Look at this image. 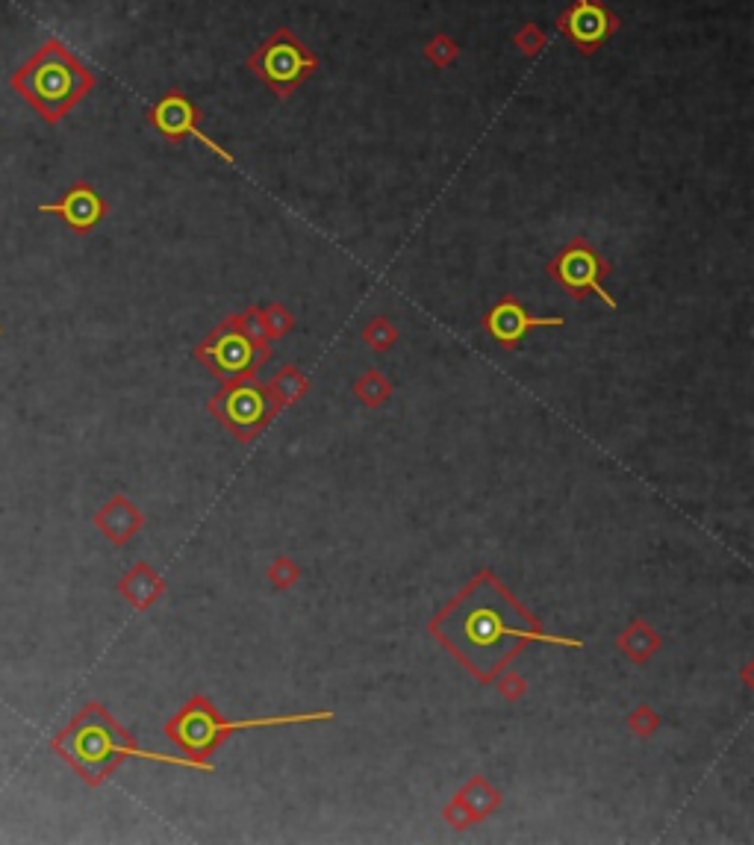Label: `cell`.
I'll use <instances>...</instances> for the list:
<instances>
[{
  "label": "cell",
  "instance_id": "6",
  "mask_svg": "<svg viewBox=\"0 0 754 845\" xmlns=\"http://www.w3.org/2000/svg\"><path fill=\"white\" fill-rule=\"evenodd\" d=\"M248 71L269 86L274 98L286 101L319 71V56L295 36V30L277 27L266 42L251 51Z\"/></svg>",
  "mask_w": 754,
  "mask_h": 845
},
{
  "label": "cell",
  "instance_id": "4",
  "mask_svg": "<svg viewBox=\"0 0 754 845\" xmlns=\"http://www.w3.org/2000/svg\"><path fill=\"white\" fill-rule=\"evenodd\" d=\"M15 83L48 121H59L92 92L95 77L77 56H71L59 42H51L24 65Z\"/></svg>",
  "mask_w": 754,
  "mask_h": 845
},
{
  "label": "cell",
  "instance_id": "3",
  "mask_svg": "<svg viewBox=\"0 0 754 845\" xmlns=\"http://www.w3.org/2000/svg\"><path fill=\"white\" fill-rule=\"evenodd\" d=\"M333 719L330 710H307V713H286V716H257V719H236L227 722L218 716V707L207 695H192L168 722L165 737L180 745L195 760H210V754L221 748L230 734L251 731V728H283V725H307Z\"/></svg>",
  "mask_w": 754,
  "mask_h": 845
},
{
  "label": "cell",
  "instance_id": "19",
  "mask_svg": "<svg viewBox=\"0 0 754 845\" xmlns=\"http://www.w3.org/2000/svg\"><path fill=\"white\" fill-rule=\"evenodd\" d=\"M395 339H398V327L386 316L372 318V321L363 327V342H366L372 351H377V354L389 351V348L395 345Z\"/></svg>",
  "mask_w": 754,
  "mask_h": 845
},
{
  "label": "cell",
  "instance_id": "13",
  "mask_svg": "<svg viewBox=\"0 0 754 845\" xmlns=\"http://www.w3.org/2000/svg\"><path fill=\"white\" fill-rule=\"evenodd\" d=\"M95 525L101 528V533L107 536L109 542L124 545L130 536H136L139 530L145 528V516H142V510H139L130 498L112 495L107 504L98 510Z\"/></svg>",
  "mask_w": 754,
  "mask_h": 845
},
{
  "label": "cell",
  "instance_id": "17",
  "mask_svg": "<svg viewBox=\"0 0 754 845\" xmlns=\"http://www.w3.org/2000/svg\"><path fill=\"white\" fill-rule=\"evenodd\" d=\"M269 389L271 395H274V401H277V407L286 410V407L298 404L310 392V380H307V374L298 366H283V369H277L271 374Z\"/></svg>",
  "mask_w": 754,
  "mask_h": 845
},
{
  "label": "cell",
  "instance_id": "5",
  "mask_svg": "<svg viewBox=\"0 0 754 845\" xmlns=\"http://www.w3.org/2000/svg\"><path fill=\"white\" fill-rule=\"evenodd\" d=\"M207 410L242 445L257 442L280 413L269 383H263L257 374L224 380L221 389L207 401Z\"/></svg>",
  "mask_w": 754,
  "mask_h": 845
},
{
  "label": "cell",
  "instance_id": "18",
  "mask_svg": "<svg viewBox=\"0 0 754 845\" xmlns=\"http://www.w3.org/2000/svg\"><path fill=\"white\" fill-rule=\"evenodd\" d=\"M354 392H357V398L366 404V407H383L389 398H392V383H389V377L383 374V371L377 369H369L357 383H354Z\"/></svg>",
  "mask_w": 754,
  "mask_h": 845
},
{
  "label": "cell",
  "instance_id": "27",
  "mask_svg": "<svg viewBox=\"0 0 754 845\" xmlns=\"http://www.w3.org/2000/svg\"><path fill=\"white\" fill-rule=\"evenodd\" d=\"M442 819L454 828V831H466L469 825H475V819H472V813L466 810V804L454 795L448 804H445V810H442Z\"/></svg>",
  "mask_w": 754,
  "mask_h": 845
},
{
  "label": "cell",
  "instance_id": "1",
  "mask_svg": "<svg viewBox=\"0 0 754 845\" xmlns=\"http://www.w3.org/2000/svg\"><path fill=\"white\" fill-rule=\"evenodd\" d=\"M428 634L478 684H492L495 675L510 669L531 642L584 648L575 636L545 634L537 616L495 578L492 569H481L454 595V601L433 616Z\"/></svg>",
  "mask_w": 754,
  "mask_h": 845
},
{
  "label": "cell",
  "instance_id": "21",
  "mask_svg": "<svg viewBox=\"0 0 754 845\" xmlns=\"http://www.w3.org/2000/svg\"><path fill=\"white\" fill-rule=\"evenodd\" d=\"M425 56L431 59L436 68H448V65H454L460 59V48H457V42L451 36L436 33L431 42L425 45Z\"/></svg>",
  "mask_w": 754,
  "mask_h": 845
},
{
  "label": "cell",
  "instance_id": "25",
  "mask_svg": "<svg viewBox=\"0 0 754 845\" xmlns=\"http://www.w3.org/2000/svg\"><path fill=\"white\" fill-rule=\"evenodd\" d=\"M516 48L525 53V56H537L542 48H545V42H548V36H545V30L542 27H537V24H525L519 33H516Z\"/></svg>",
  "mask_w": 754,
  "mask_h": 845
},
{
  "label": "cell",
  "instance_id": "8",
  "mask_svg": "<svg viewBox=\"0 0 754 845\" xmlns=\"http://www.w3.org/2000/svg\"><path fill=\"white\" fill-rule=\"evenodd\" d=\"M548 277L575 301H584V298H601L607 310H616V298L607 292L604 280L610 277L613 265L610 260H604L598 254V248L590 245V239L584 236H575L572 242H566L551 260L545 265Z\"/></svg>",
  "mask_w": 754,
  "mask_h": 845
},
{
  "label": "cell",
  "instance_id": "10",
  "mask_svg": "<svg viewBox=\"0 0 754 845\" xmlns=\"http://www.w3.org/2000/svg\"><path fill=\"white\" fill-rule=\"evenodd\" d=\"M557 30L584 56H593L622 30V21L604 0H572L557 15Z\"/></svg>",
  "mask_w": 754,
  "mask_h": 845
},
{
  "label": "cell",
  "instance_id": "7",
  "mask_svg": "<svg viewBox=\"0 0 754 845\" xmlns=\"http://www.w3.org/2000/svg\"><path fill=\"white\" fill-rule=\"evenodd\" d=\"M192 357L224 383V380H239V377L257 374L266 363H271L274 351L266 339H257L224 318L195 345Z\"/></svg>",
  "mask_w": 754,
  "mask_h": 845
},
{
  "label": "cell",
  "instance_id": "11",
  "mask_svg": "<svg viewBox=\"0 0 754 845\" xmlns=\"http://www.w3.org/2000/svg\"><path fill=\"white\" fill-rule=\"evenodd\" d=\"M566 321L560 316H531L528 307L516 295H501L484 316L486 336L501 345L504 351H516L525 336L539 327H563Z\"/></svg>",
  "mask_w": 754,
  "mask_h": 845
},
{
  "label": "cell",
  "instance_id": "16",
  "mask_svg": "<svg viewBox=\"0 0 754 845\" xmlns=\"http://www.w3.org/2000/svg\"><path fill=\"white\" fill-rule=\"evenodd\" d=\"M457 798L466 804V810L472 813V819H475V825H478V822H484L486 816H492V813L501 807V798H504V795L498 793V790L486 781L484 775H472V778L460 787Z\"/></svg>",
  "mask_w": 754,
  "mask_h": 845
},
{
  "label": "cell",
  "instance_id": "26",
  "mask_svg": "<svg viewBox=\"0 0 754 845\" xmlns=\"http://www.w3.org/2000/svg\"><path fill=\"white\" fill-rule=\"evenodd\" d=\"M227 321L236 324L239 330L257 336V339H266V327H263V313H260V307H248V310H242V313H233V316H227ZM266 342H269V339H266Z\"/></svg>",
  "mask_w": 754,
  "mask_h": 845
},
{
  "label": "cell",
  "instance_id": "12",
  "mask_svg": "<svg viewBox=\"0 0 754 845\" xmlns=\"http://www.w3.org/2000/svg\"><path fill=\"white\" fill-rule=\"evenodd\" d=\"M42 212H56L71 230H77V233H89L95 224H101L104 221V215H107V204H104V198L89 186V183H77V186H71L56 204H42L39 207Z\"/></svg>",
  "mask_w": 754,
  "mask_h": 845
},
{
  "label": "cell",
  "instance_id": "24",
  "mask_svg": "<svg viewBox=\"0 0 754 845\" xmlns=\"http://www.w3.org/2000/svg\"><path fill=\"white\" fill-rule=\"evenodd\" d=\"M628 728H631V734H637V737H651V734L660 728V716L654 713V707L640 704V707L628 716Z\"/></svg>",
  "mask_w": 754,
  "mask_h": 845
},
{
  "label": "cell",
  "instance_id": "20",
  "mask_svg": "<svg viewBox=\"0 0 754 845\" xmlns=\"http://www.w3.org/2000/svg\"><path fill=\"white\" fill-rule=\"evenodd\" d=\"M263 313V327H266V339H283L286 333L295 330V316L283 307V304H269L260 310Z\"/></svg>",
  "mask_w": 754,
  "mask_h": 845
},
{
  "label": "cell",
  "instance_id": "23",
  "mask_svg": "<svg viewBox=\"0 0 754 845\" xmlns=\"http://www.w3.org/2000/svg\"><path fill=\"white\" fill-rule=\"evenodd\" d=\"M492 684L501 692V698L510 701V704L519 701V698H525V692H528V681H525L522 675H516V672H507V669H504L501 675H495Z\"/></svg>",
  "mask_w": 754,
  "mask_h": 845
},
{
  "label": "cell",
  "instance_id": "9",
  "mask_svg": "<svg viewBox=\"0 0 754 845\" xmlns=\"http://www.w3.org/2000/svg\"><path fill=\"white\" fill-rule=\"evenodd\" d=\"M201 121H204V112L195 106V101H192L189 95H183L180 89H168L160 101L151 106V112H148V124L160 133L162 139H168L171 145H180L183 139L192 136V139H198L207 151H213L216 157L230 162V165H236V157H233L227 148H221L218 142H213V136H207V133L201 130Z\"/></svg>",
  "mask_w": 754,
  "mask_h": 845
},
{
  "label": "cell",
  "instance_id": "2",
  "mask_svg": "<svg viewBox=\"0 0 754 845\" xmlns=\"http://www.w3.org/2000/svg\"><path fill=\"white\" fill-rule=\"evenodd\" d=\"M56 751L92 784H104L112 769L127 760V757H139V760H154V763H171V766H183V769H195V772H216V763L210 760H195V757H177V754H157V751H142L136 740L109 716L101 704H89L59 737H56Z\"/></svg>",
  "mask_w": 754,
  "mask_h": 845
},
{
  "label": "cell",
  "instance_id": "15",
  "mask_svg": "<svg viewBox=\"0 0 754 845\" xmlns=\"http://www.w3.org/2000/svg\"><path fill=\"white\" fill-rule=\"evenodd\" d=\"M616 645H619V651H622L631 663H640V666H643V663H648V660L660 651L663 639L648 625L646 619H631V625L619 634Z\"/></svg>",
  "mask_w": 754,
  "mask_h": 845
},
{
  "label": "cell",
  "instance_id": "22",
  "mask_svg": "<svg viewBox=\"0 0 754 845\" xmlns=\"http://www.w3.org/2000/svg\"><path fill=\"white\" fill-rule=\"evenodd\" d=\"M301 578V569L295 566L292 557H277L269 566V581L274 589H292Z\"/></svg>",
  "mask_w": 754,
  "mask_h": 845
},
{
  "label": "cell",
  "instance_id": "14",
  "mask_svg": "<svg viewBox=\"0 0 754 845\" xmlns=\"http://www.w3.org/2000/svg\"><path fill=\"white\" fill-rule=\"evenodd\" d=\"M118 589H121V595H124L136 610H148V607H154L162 598L165 581H162L160 575H157L148 563H139V566H133V569L121 578Z\"/></svg>",
  "mask_w": 754,
  "mask_h": 845
}]
</instances>
